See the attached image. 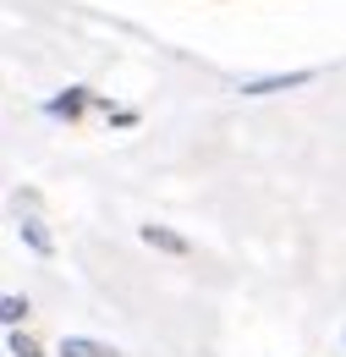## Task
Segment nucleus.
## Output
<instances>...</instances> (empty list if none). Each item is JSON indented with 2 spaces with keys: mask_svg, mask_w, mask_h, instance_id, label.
<instances>
[{
  "mask_svg": "<svg viewBox=\"0 0 346 357\" xmlns=\"http://www.w3.org/2000/svg\"><path fill=\"white\" fill-rule=\"evenodd\" d=\"M143 242H149V248H160V253H171V259H187V253H193V242H187V236H181V231H171V225H143Z\"/></svg>",
  "mask_w": 346,
  "mask_h": 357,
  "instance_id": "nucleus-1",
  "label": "nucleus"
},
{
  "mask_svg": "<svg viewBox=\"0 0 346 357\" xmlns=\"http://www.w3.org/2000/svg\"><path fill=\"white\" fill-rule=\"evenodd\" d=\"M313 72H286V77H259V83H242V93H275V89H297Z\"/></svg>",
  "mask_w": 346,
  "mask_h": 357,
  "instance_id": "nucleus-2",
  "label": "nucleus"
},
{
  "mask_svg": "<svg viewBox=\"0 0 346 357\" xmlns=\"http://www.w3.org/2000/svg\"><path fill=\"white\" fill-rule=\"evenodd\" d=\"M61 357H121V352L105 347V341H83V335H72V341L61 347Z\"/></svg>",
  "mask_w": 346,
  "mask_h": 357,
  "instance_id": "nucleus-3",
  "label": "nucleus"
},
{
  "mask_svg": "<svg viewBox=\"0 0 346 357\" xmlns=\"http://www.w3.org/2000/svg\"><path fill=\"white\" fill-rule=\"evenodd\" d=\"M83 105H93L88 89H72V93H61V99H50V116H83Z\"/></svg>",
  "mask_w": 346,
  "mask_h": 357,
  "instance_id": "nucleus-4",
  "label": "nucleus"
},
{
  "mask_svg": "<svg viewBox=\"0 0 346 357\" xmlns=\"http://www.w3.org/2000/svg\"><path fill=\"white\" fill-rule=\"evenodd\" d=\"M22 236H28V248H33V253H50V231H44L39 220H22Z\"/></svg>",
  "mask_w": 346,
  "mask_h": 357,
  "instance_id": "nucleus-5",
  "label": "nucleus"
},
{
  "mask_svg": "<svg viewBox=\"0 0 346 357\" xmlns=\"http://www.w3.org/2000/svg\"><path fill=\"white\" fill-rule=\"evenodd\" d=\"M0 313H6V324H17V319L28 313V303H22V297H6V303H0Z\"/></svg>",
  "mask_w": 346,
  "mask_h": 357,
  "instance_id": "nucleus-6",
  "label": "nucleus"
},
{
  "mask_svg": "<svg viewBox=\"0 0 346 357\" xmlns=\"http://www.w3.org/2000/svg\"><path fill=\"white\" fill-rule=\"evenodd\" d=\"M11 352H17V357H39V347H33L28 335H17V330H11Z\"/></svg>",
  "mask_w": 346,
  "mask_h": 357,
  "instance_id": "nucleus-7",
  "label": "nucleus"
}]
</instances>
